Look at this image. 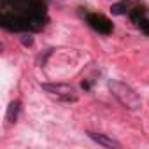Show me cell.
<instances>
[{"mask_svg":"<svg viewBox=\"0 0 149 149\" xmlns=\"http://www.w3.org/2000/svg\"><path fill=\"white\" fill-rule=\"evenodd\" d=\"M47 21V6L44 0H25L21 4L13 6L11 11L7 7L0 16V25L16 33L40 32Z\"/></svg>","mask_w":149,"mask_h":149,"instance_id":"cell-1","label":"cell"},{"mask_svg":"<svg viewBox=\"0 0 149 149\" xmlns=\"http://www.w3.org/2000/svg\"><path fill=\"white\" fill-rule=\"evenodd\" d=\"M109 91H111L112 97H114L125 109H128V111H137V109L140 107V104H142L139 93H137L132 86H128L126 83H121V81H118V79L109 81Z\"/></svg>","mask_w":149,"mask_h":149,"instance_id":"cell-2","label":"cell"},{"mask_svg":"<svg viewBox=\"0 0 149 149\" xmlns=\"http://www.w3.org/2000/svg\"><path fill=\"white\" fill-rule=\"evenodd\" d=\"M42 91H46L47 95L61 100V102H76L77 100V91L72 84H65V83H44L40 84Z\"/></svg>","mask_w":149,"mask_h":149,"instance_id":"cell-3","label":"cell"},{"mask_svg":"<svg viewBox=\"0 0 149 149\" xmlns=\"http://www.w3.org/2000/svg\"><path fill=\"white\" fill-rule=\"evenodd\" d=\"M84 19L86 23L90 25V28H93L95 32H98L100 35H111L112 30H114V25L112 21L104 16V14H98V13H86L84 14Z\"/></svg>","mask_w":149,"mask_h":149,"instance_id":"cell-4","label":"cell"},{"mask_svg":"<svg viewBox=\"0 0 149 149\" xmlns=\"http://www.w3.org/2000/svg\"><path fill=\"white\" fill-rule=\"evenodd\" d=\"M128 14H130L132 21L135 23V26L140 28L142 33L149 35V18H147V9H146V7H135V9H132Z\"/></svg>","mask_w":149,"mask_h":149,"instance_id":"cell-5","label":"cell"},{"mask_svg":"<svg viewBox=\"0 0 149 149\" xmlns=\"http://www.w3.org/2000/svg\"><path fill=\"white\" fill-rule=\"evenodd\" d=\"M88 135H90V139H91L93 142H97L98 146H104V147H116V149L121 147L119 142H116L114 139H111V137H107V135H104V133H93V132H88Z\"/></svg>","mask_w":149,"mask_h":149,"instance_id":"cell-6","label":"cell"},{"mask_svg":"<svg viewBox=\"0 0 149 149\" xmlns=\"http://www.w3.org/2000/svg\"><path fill=\"white\" fill-rule=\"evenodd\" d=\"M19 111H21V100H13L7 107V112H6V121L7 125H14L18 121V116H19Z\"/></svg>","mask_w":149,"mask_h":149,"instance_id":"cell-7","label":"cell"},{"mask_svg":"<svg viewBox=\"0 0 149 149\" xmlns=\"http://www.w3.org/2000/svg\"><path fill=\"white\" fill-rule=\"evenodd\" d=\"M111 13H112V14H116V16H123V14H126V13H128L126 4H123V2L112 4V6H111Z\"/></svg>","mask_w":149,"mask_h":149,"instance_id":"cell-8","label":"cell"},{"mask_svg":"<svg viewBox=\"0 0 149 149\" xmlns=\"http://www.w3.org/2000/svg\"><path fill=\"white\" fill-rule=\"evenodd\" d=\"M21 42H23V46H32V44H33V37H32L28 32H25V33L21 35Z\"/></svg>","mask_w":149,"mask_h":149,"instance_id":"cell-9","label":"cell"},{"mask_svg":"<svg viewBox=\"0 0 149 149\" xmlns=\"http://www.w3.org/2000/svg\"><path fill=\"white\" fill-rule=\"evenodd\" d=\"M21 2H25V0H2V7L7 9V7H13L16 4H21Z\"/></svg>","mask_w":149,"mask_h":149,"instance_id":"cell-10","label":"cell"}]
</instances>
